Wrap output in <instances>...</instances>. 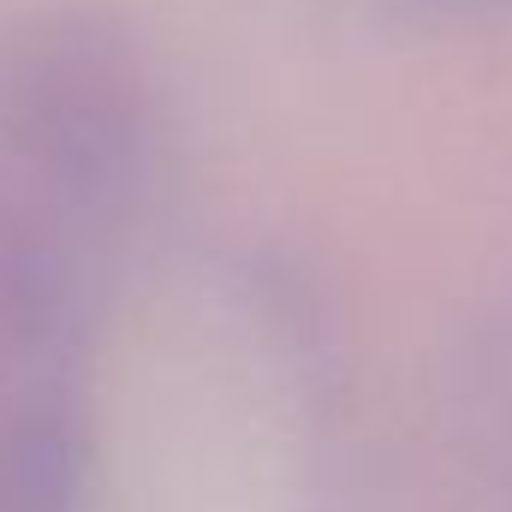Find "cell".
Instances as JSON below:
<instances>
[{
    "label": "cell",
    "mask_w": 512,
    "mask_h": 512,
    "mask_svg": "<svg viewBox=\"0 0 512 512\" xmlns=\"http://www.w3.org/2000/svg\"><path fill=\"white\" fill-rule=\"evenodd\" d=\"M6 102L18 143L72 191H120L143 161V78L90 24L30 42Z\"/></svg>",
    "instance_id": "6da1fadb"
}]
</instances>
